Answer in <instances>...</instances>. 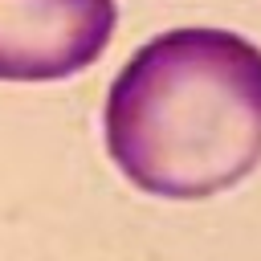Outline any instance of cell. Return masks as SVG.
<instances>
[{
	"label": "cell",
	"mask_w": 261,
	"mask_h": 261,
	"mask_svg": "<svg viewBox=\"0 0 261 261\" xmlns=\"http://www.w3.org/2000/svg\"><path fill=\"white\" fill-rule=\"evenodd\" d=\"M114 24V0H0V82L73 77L106 53Z\"/></svg>",
	"instance_id": "7a4b0ae2"
},
{
	"label": "cell",
	"mask_w": 261,
	"mask_h": 261,
	"mask_svg": "<svg viewBox=\"0 0 261 261\" xmlns=\"http://www.w3.org/2000/svg\"><path fill=\"white\" fill-rule=\"evenodd\" d=\"M110 163L159 200H208L261 167V45L232 29H167L114 73Z\"/></svg>",
	"instance_id": "6da1fadb"
}]
</instances>
